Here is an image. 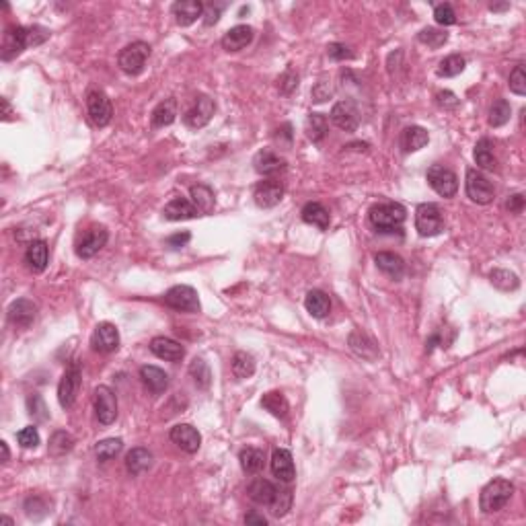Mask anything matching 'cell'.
I'll return each instance as SVG.
<instances>
[{
	"mask_svg": "<svg viewBox=\"0 0 526 526\" xmlns=\"http://www.w3.org/2000/svg\"><path fill=\"white\" fill-rule=\"evenodd\" d=\"M415 230L422 237H436L444 230L442 210L436 204H420L415 208Z\"/></svg>",
	"mask_w": 526,
	"mask_h": 526,
	"instance_id": "5",
	"label": "cell"
},
{
	"mask_svg": "<svg viewBox=\"0 0 526 526\" xmlns=\"http://www.w3.org/2000/svg\"><path fill=\"white\" fill-rule=\"evenodd\" d=\"M27 411H29V415H31L35 422H45V420L49 417V411H47V405H45L44 397L38 393L27 397Z\"/></svg>",
	"mask_w": 526,
	"mask_h": 526,
	"instance_id": "49",
	"label": "cell"
},
{
	"mask_svg": "<svg viewBox=\"0 0 526 526\" xmlns=\"http://www.w3.org/2000/svg\"><path fill=\"white\" fill-rule=\"evenodd\" d=\"M253 198H255V204L260 208H273L282 202L284 198V185L276 179H269V181H263L255 187L253 191Z\"/></svg>",
	"mask_w": 526,
	"mask_h": 526,
	"instance_id": "18",
	"label": "cell"
},
{
	"mask_svg": "<svg viewBox=\"0 0 526 526\" xmlns=\"http://www.w3.org/2000/svg\"><path fill=\"white\" fill-rule=\"evenodd\" d=\"M327 130H329V122L323 113H310L307 118V124H305V132H307L308 140L312 142H321L325 136H327Z\"/></svg>",
	"mask_w": 526,
	"mask_h": 526,
	"instance_id": "41",
	"label": "cell"
},
{
	"mask_svg": "<svg viewBox=\"0 0 526 526\" xmlns=\"http://www.w3.org/2000/svg\"><path fill=\"white\" fill-rule=\"evenodd\" d=\"M430 142V134L422 126H407L401 132V148L403 152H417Z\"/></svg>",
	"mask_w": 526,
	"mask_h": 526,
	"instance_id": "27",
	"label": "cell"
},
{
	"mask_svg": "<svg viewBox=\"0 0 526 526\" xmlns=\"http://www.w3.org/2000/svg\"><path fill=\"white\" fill-rule=\"evenodd\" d=\"M107 239H109V232L105 226H90L77 245V255L81 260L95 257L107 245Z\"/></svg>",
	"mask_w": 526,
	"mask_h": 526,
	"instance_id": "13",
	"label": "cell"
},
{
	"mask_svg": "<svg viewBox=\"0 0 526 526\" xmlns=\"http://www.w3.org/2000/svg\"><path fill=\"white\" fill-rule=\"evenodd\" d=\"M374 262H376V267H378L383 273H387V276L393 278V280L403 278V273H405V262H403V257L397 255V253L381 251V253L374 255Z\"/></svg>",
	"mask_w": 526,
	"mask_h": 526,
	"instance_id": "29",
	"label": "cell"
},
{
	"mask_svg": "<svg viewBox=\"0 0 526 526\" xmlns=\"http://www.w3.org/2000/svg\"><path fill=\"white\" fill-rule=\"evenodd\" d=\"M72 446H74V438H72L68 432L58 430V432H54V434H51L47 450H49V454H51V456H64L66 452H70V450H72Z\"/></svg>",
	"mask_w": 526,
	"mask_h": 526,
	"instance_id": "44",
	"label": "cell"
},
{
	"mask_svg": "<svg viewBox=\"0 0 526 526\" xmlns=\"http://www.w3.org/2000/svg\"><path fill=\"white\" fill-rule=\"evenodd\" d=\"M140 378L144 383V387L154 394L165 393L169 389V376L165 370H161L159 366H142L140 368Z\"/></svg>",
	"mask_w": 526,
	"mask_h": 526,
	"instance_id": "25",
	"label": "cell"
},
{
	"mask_svg": "<svg viewBox=\"0 0 526 526\" xmlns=\"http://www.w3.org/2000/svg\"><path fill=\"white\" fill-rule=\"evenodd\" d=\"M510 115H512V107L506 99H497L491 109H489V126L493 128H502L504 124L510 122Z\"/></svg>",
	"mask_w": 526,
	"mask_h": 526,
	"instance_id": "45",
	"label": "cell"
},
{
	"mask_svg": "<svg viewBox=\"0 0 526 526\" xmlns=\"http://www.w3.org/2000/svg\"><path fill=\"white\" fill-rule=\"evenodd\" d=\"M305 307L314 319H325L331 312V301L323 290H310L305 298Z\"/></svg>",
	"mask_w": 526,
	"mask_h": 526,
	"instance_id": "34",
	"label": "cell"
},
{
	"mask_svg": "<svg viewBox=\"0 0 526 526\" xmlns=\"http://www.w3.org/2000/svg\"><path fill=\"white\" fill-rule=\"evenodd\" d=\"M331 122L340 128V130L353 132L358 126H360V113L356 109V103L353 101H340L333 105L331 109Z\"/></svg>",
	"mask_w": 526,
	"mask_h": 526,
	"instance_id": "15",
	"label": "cell"
},
{
	"mask_svg": "<svg viewBox=\"0 0 526 526\" xmlns=\"http://www.w3.org/2000/svg\"><path fill=\"white\" fill-rule=\"evenodd\" d=\"M245 523H247V525L265 526V525H267V518H265V516H262V514H255V512H251V514H247V516H245Z\"/></svg>",
	"mask_w": 526,
	"mask_h": 526,
	"instance_id": "60",
	"label": "cell"
},
{
	"mask_svg": "<svg viewBox=\"0 0 526 526\" xmlns=\"http://www.w3.org/2000/svg\"><path fill=\"white\" fill-rule=\"evenodd\" d=\"M152 467V452L146 448H132L126 456V469L130 475H142Z\"/></svg>",
	"mask_w": 526,
	"mask_h": 526,
	"instance_id": "31",
	"label": "cell"
},
{
	"mask_svg": "<svg viewBox=\"0 0 526 526\" xmlns=\"http://www.w3.org/2000/svg\"><path fill=\"white\" fill-rule=\"evenodd\" d=\"M87 111L90 122L97 126V128H105L111 118H113V107H111V101L109 97L103 93V90H90L87 97Z\"/></svg>",
	"mask_w": 526,
	"mask_h": 526,
	"instance_id": "7",
	"label": "cell"
},
{
	"mask_svg": "<svg viewBox=\"0 0 526 526\" xmlns=\"http://www.w3.org/2000/svg\"><path fill=\"white\" fill-rule=\"evenodd\" d=\"M467 66V60L461 56V54H452V56H446L438 66V77H444V79H450V77H456L465 70Z\"/></svg>",
	"mask_w": 526,
	"mask_h": 526,
	"instance_id": "46",
	"label": "cell"
},
{
	"mask_svg": "<svg viewBox=\"0 0 526 526\" xmlns=\"http://www.w3.org/2000/svg\"><path fill=\"white\" fill-rule=\"evenodd\" d=\"M327 54H329V58L335 60V62L351 60V58H353V54H351L350 47L346 44H329L327 45Z\"/></svg>",
	"mask_w": 526,
	"mask_h": 526,
	"instance_id": "54",
	"label": "cell"
},
{
	"mask_svg": "<svg viewBox=\"0 0 526 526\" xmlns=\"http://www.w3.org/2000/svg\"><path fill=\"white\" fill-rule=\"evenodd\" d=\"M489 8H491L493 13H500V10H508L510 4H508V2H504V4H489Z\"/></svg>",
	"mask_w": 526,
	"mask_h": 526,
	"instance_id": "63",
	"label": "cell"
},
{
	"mask_svg": "<svg viewBox=\"0 0 526 526\" xmlns=\"http://www.w3.org/2000/svg\"><path fill=\"white\" fill-rule=\"evenodd\" d=\"M239 461H241V467L247 475H255L263 469V461H265V454L260 448H253V446H247L241 450L239 454Z\"/></svg>",
	"mask_w": 526,
	"mask_h": 526,
	"instance_id": "36",
	"label": "cell"
},
{
	"mask_svg": "<svg viewBox=\"0 0 526 526\" xmlns=\"http://www.w3.org/2000/svg\"><path fill=\"white\" fill-rule=\"evenodd\" d=\"M81 368L79 364H72L66 368L64 376L60 378V385H58V401L64 409H70L77 401V394H79V389H81Z\"/></svg>",
	"mask_w": 526,
	"mask_h": 526,
	"instance_id": "11",
	"label": "cell"
},
{
	"mask_svg": "<svg viewBox=\"0 0 526 526\" xmlns=\"http://www.w3.org/2000/svg\"><path fill=\"white\" fill-rule=\"evenodd\" d=\"M189 376L193 378L198 389H208L212 385V370L206 364V360H202V358H196L189 364Z\"/></svg>",
	"mask_w": 526,
	"mask_h": 526,
	"instance_id": "40",
	"label": "cell"
},
{
	"mask_svg": "<svg viewBox=\"0 0 526 526\" xmlns=\"http://www.w3.org/2000/svg\"><path fill=\"white\" fill-rule=\"evenodd\" d=\"M148 58H150V45L146 42H134L120 51L118 66L122 68V72H126L130 77H138L144 70Z\"/></svg>",
	"mask_w": 526,
	"mask_h": 526,
	"instance_id": "4",
	"label": "cell"
},
{
	"mask_svg": "<svg viewBox=\"0 0 526 526\" xmlns=\"http://www.w3.org/2000/svg\"><path fill=\"white\" fill-rule=\"evenodd\" d=\"M95 413L103 426H111L118 417V397L105 385L95 389Z\"/></svg>",
	"mask_w": 526,
	"mask_h": 526,
	"instance_id": "9",
	"label": "cell"
},
{
	"mask_svg": "<svg viewBox=\"0 0 526 526\" xmlns=\"http://www.w3.org/2000/svg\"><path fill=\"white\" fill-rule=\"evenodd\" d=\"M150 351L161 358V360H167V362H181L183 356H185V348L175 342V340H169V337H154L150 342Z\"/></svg>",
	"mask_w": 526,
	"mask_h": 526,
	"instance_id": "23",
	"label": "cell"
},
{
	"mask_svg": "<svg viewBox=\"0 0 526 526\" xmlns=\"http://www.w3.org/2000/svg\"><path fill=\"white\" fill-rule=\"evenodd\" d=\"M269 508H271V514H273V516H278V518L286 516L288 510L292 508V491H290L288 487L278 489L276 495H273V500H271V504H269Z\"/></svg>",
	"mask_w": 526,
	"mask_h": 526,
	"instance_id": "47",
	"label": "cell"
},
{
	"mask_svg": "<svg viewBox=\"0 0 526 526\" xmlns=\"http://www.w3.org/2000/svg\"><path fill=\"white\" fill-rule=\"evenodd\" d=\"M214 111H216V103L214 99H210L208 95H202L193 101V105L185 111L183 115V122L185 126L193 128V130H200L204 126L210 124V120L214 118Z\"/></svg>",
	"mask_w": 526,
	"mask_h": 526,
	"instance_id": "6",
	"label": "cell"
},
{
	"mask_svg": "<svg viewBox=\"0 0 526 526\" xmlns=\"http://www.w3.org/2000/svg\"><path fill=\"white\" fill-rule=\"evenodd\" d=\"M163 214H165V218L167 220L179 222V220H191L196 218V216H200V210H198L189 200H185V198H175V200H171V202L165 206Z\"/></svg>",
	"mask_w": 526,
	"mask_h": 526,
	"instance_id": "28",
	"label": "cell"
},
{
	"mask_svg": "<svg viewBox=\"0 0 526 526\" xmlns=\"http://www.w3.org/2000/svg\"><path fill=\"white\" fill-rule=\"evenodd\" d=\"M331 95H333V88H331L329 83H325V81L317 83V87L312 88V101H314V103H323V101H327Z\"/></svg>",
	"mask_w": 526,
	"mask_h": 526,
	"instance_id": "56",
	"label": "cell"
},
{
	"mask_svg": "<svg viewBox=\"0 0 526 526\" xmlns=\"http://www.w3.org/2000/svg\"><path fill=\"white\" fill-rule=\"evenodd\" d=\"M405 218H407V210H405L401 204H394V202L376 204V206H372L370 212H368L370 224H372L378 232H394V230H401Z\"/></svg>",
	"mask_w": 526,
	"mask_h": 526,
	"instance_id": "2",
	"label": "cell"
},
{
	"mask_svg": "<svg viewBox=\"0 0 526 526\" xmlns=\"http://www.w3.org/2000/svg\"><path fill=\"white\" fill-rule=\"evenodd\" d=\"M0 448H2V463H6L10 459V452H8V444L6 442H0Z\"/></svg>",
	"mask_w": 526,
	"mask_h": 526,
	"instance_id": "62",
	"label": "cell"
},
{
	"mask_svg": "<svg viewBox=\"0 0 526 526\" xmlns=\"http://www.w3.org/2000/svg\"><path fill=\"white\" fill-rule=\"evenodd\" d=\"M47 38H49V31L44 27L13 25L4 31V38H2V60L8 62V60L17 58L19 54H23L25 47L44 44Z\"/></svg>",
	"mask_w": 526,
	"mask_h": 526,
	"instance_id": "1",
	"label": "cell"
},
{
	"mask_svg": "<svg viewBox=\"0 0 526 526\" xmlns=\"http://www.w3.org/2000/svg\"><path fill=\"white\" fill-rule=\"evenodd\" d=\"M177 118V101L173 97L161 101L154 109H152V115H150V122H152V128H167L175 122Z\"/></svg>",
	"mask_w": 526,
	"mask_h": 526,
	"instance_id": "30",
	"label": "cell"
},
{
	"mask_svg": "<svg viewBox=\"0 0 526 526\" xmlns=\"http://www.w3.org/2000/svg\"><path fill=\"white\" fill-rule=\"evenodd\" d=\"M90 346L95 351L111 353L120 348V331L113 323H99L90 335Z\"/></svg>",
	"mask_w": 526,
	"mask_h": 526,
	"instance_id": "14",
	"label": "cell"
},
{
	"mask_svg": "<svg viewBox=\"0 0 526 526\" xmlns=\"http://www.w3.org/2000/svg\"><path fill=\"white\" fill-rule=\"evenodd\" d=\"M510 90L514 95H520L525 97L526 95V72H525V64H516V68L512 70L510 74Z\"/></svg>",
	"mask_w": 526,
	"mask_h": 526,
	"instance_id": "50",
	"label": "cell"
},
{
	"mask_svg": "<svg viewBox=\"0 0 526 526\" xmlns=\"http://www.w3.org/2000/svg\"><path fill=\"white\" fill-rule=\"evenodd\" d=\"M122 448H124V442L120 438H105L101 440V442H97L95 456H97L99 463H107V461L115 459L122 452Z\"/></svg>",
	"mask_w": 526,
	"mask_h": 526,
	"instance_id": "43",
	"label": "cell"
},
{
	"mask_svg": "<svg viewBox=\"0 0 526 526\" xmlns=\"http://www.w3.org/2000/svg\"><path fill=\"white\" fill-rule=\"evenodd\" d=\"M428 183H430V187L442 196V198H452L456 191H459V179L456 175L448 169V167H444V165H432L430 169H428Z\"/></svg>",
	"mask_w": 526,
	"mask_h": 526,
	"instance_id": "12",
	"label": "cell"
},
{
	"mask_svg": "<svg viewBox=\"0 0 526 526\" xmlns=\"http://www.w3.org/2000/svg\"><path fill=\"white\" fill-rule=\"evenodd\" d=\"M276 491H278V487L271 481H267V479H255V481L249 483V487H247L249 497L255 504H260V506H269L271 500H273V495H276Z\"/></svg>",
	"mask_w": 526,
	"mask_h": 526,
	"instance_id": "35",
	"label": "cell"
},
{
	"mask_svg": "<svg viewBox=\"0 0 526 526\" xmlns=\"http://www.w3.org/2000/svg\"><path fill=\"white\" fill-rule=\"evenodd\" d=\"M348 344H350V350L353 351L356 356H360L362 360L372 362V360H376V358L381 356L376 342H374L366 331H362V329L351 331L350 337H348Z\"/></svg>",
	"mask_w": 526,
	"mask_h": 526,
	"instance_id": "20",
	"label": "cell"
},
{
	"mask_svg": "<svg viewBox=\"0 0 526 526\" xmlns=\"http://www.w3.org/2000/svg\"><path fill=\"white\" fill-rule=\"evenodd\" d=\"M467 196L471 198V202L475 204H481V206H487L493 202V185L487 177L483 175L481 171L477 169H469L467 171Z\"/></svg>",
	"mask_w": 526,
	"mask_h": 526,
	"instance_id": "10",
	"label": "cell"
},
{
	"mask_svg": "<svg viewBox=\"0 0 526 526\" xmlns=\"http://www.w3.org/2000/svg\"><path fill=\"white\" fill-rule=\"evenodd\" d=\"M301 214H303V220H305L307 224L317 226L319 230H327L329 224H331L329 210H327L323 204H319V202H308V204H305V208H303Z\"/></svg>",
	"mask_w": 526,
	"mask_h": 526,
	"instance_id": "32",
	"label": "cell"
},
{
	"mask_svg": "<svg viewBox=\"0 0 526 526\" xmlns=\"http://www.w3.org/2000/svg\"><path fill=\"white\" fill-rule=\"evenodd\" d=\"M17 442H19L23 448H35V446L40 444V432H38V428H33V426L23 428V430L17 434Z\"/></svg>",
	"mask_w": 526,
	"mask_h": 526,
	"instance_id": "52",
	"label": "cell"
},
{
	"mask_svg": "<svg viewBox=\"0 0 526 526\" xmlns=\"http://www.w3.org/2000/svg\"><path fill=\"white\" fill-rule=\"evenodd\" d=\"M253 167L260 175L273 177L286 169V161L273 154L271 150H260L253 159Z\"/></svg>",
	"mask_w": 526,
	"mask_h": 526,
	"instance_id": "24",
	"label": "cell"
},
{
	"mask_svg": "<svg viewBox=\"0 0 526 526\" xmlns=\"http://www.w3.org/2000/svg\"><path fill=\"white\" fill-rule=\"evenodd\" d=\"M47 260H49V249H47V243L45 241H31L27 245V251H25V263L31 271L35 273H42L45 267H47Z\"/></svg>",
	"mask_w": 526,
	"mask_h": 526,
	"instance_id": "26",
	"label": "cell"
},
{
	"mask_svg": "<svg viewBox=\"0 0 526 526\" xmlns=\"http://www.w3.org/2000/svg\"><path fill=\"white\" fill-rule=\"evenodd\" d=\"M434 19H436L438 25L448 27V25H454V23H456V13H454V8H452L448 2H444V4H438V6L434 8Z\"/></svg>",
	"mask_w": 526,
	"mask_h": 526,
	"instance_id": "51",
	"label": "cell"
},
{
	"mask_svg": "<svg viewBox=\"0 0 526 526\" xmlns=\"http://www.w3.org/2000/svg\"><path fill=\"white\" fill-rule=\"evenodd\" d=\"M262 407L265 411H269L271 415H276V417H286L288 409H290L286 397L280 393V391H269V393L263 394Z\"/></svg>",
	"mask_w": 526,
	"mask_h": 526,
	"instance_id": "37",
	"label": "cell"
},
{
	"mask_svg": "<svg viewBox=\"0 0 526 526\" xmlns=\"http://www.w3.org/2000/svg\"><path fill=\"white\" fill-rule=\"evenodd\" d=\"M489 280L491 284L497 288V290H504V292H510V290H516L520 286V280L514 271L510 269H493L489 273Z\"/></svg>",
	"mask_w": 526,
	"mask_h": 526,
	"instance_id": "42",
	"label": "cell"
},
{
	"mask_svg": "<svg viewBox=\"0 0 526 526\" xmlns=\"http://www.w3.org/2000/svg\"><path fill=\"white\" fill-rule=\"evenodd\" d=\"M506 208L512 212V214H520L525 210V196L523 193H514L508 202H506Z\"/></svg>",
	"mask_w": 526,
	"mask_h": 526,
	"instance_id": "59",
	"label": "cell"
},
{
	"mask_svg": "<svg viewBox=\"0 0 526 526\" xmlns=\"http://www.w3.org/2000/svg\"><path fill=\"white\" fill-rule=\"evenodd\" d=\"M171 10L179 27H189L204 15V4L200 0H177Z\"/></svg>",
	"mask_w": 526,
	"mask_h": 526,
	"instance_id": "21",
	"label": "cell"
},
{
	"mask_svg": "<svg viewBox=\"0 0 526 526\" xmlns=\"http://www.w3.org/2000/svg\"><path fill=\"white\" fill-rule=\"evenodd\" d=\"M189 196H191V204L200 210V214H210V212H214L216 198H214V191H212L208 185H193V187L189 189Z\"/></svg>",
	"mask_w": 526,
	"mask_h": 526,
	"instance_id": "33",
	"label": "cell"
},
{
	"mask_svg": "<svg viewBox=\"0 0 526 526\" xmlns=\"http://www.w3.org/2000/svg\"><path fill=\"white\" fill-rule=\"evenodd\" d=\"M253 35H255L253 27H249V25H237V27H232V29H228L224 33V38H222L220 44H222V47L226 51H241V49H245L247 45L253 42Z\"/></svg>",
	"mask_w": 526,
	"mask_h": 526,
	"instance_id": "22",
	"label": "cell"
},
{
	"mask_svg": "<svg viewBox=\"0 0 526 526\" xmlns=\"http://www.w3.org/2000/svg\"><path fill=\"white\" fill-rule=\"evenodd\" d=\"M2 120H4V122L10 120V105H8L6 99H2Z\"/></svg>",
	"mask_w": 526,
	"mask_h": 526,
	"instance_id": "61",
	"label": "cell"
},
{
	"mask_svg": "<svg viewBox=\"0 0 526 526\" xmlns=\"http://www.w3.org/2000/svg\"><path fill=\"white\" fill-rule=\"evenodd\" d=\"M417 40L424 45L432 47V49H438L442 45L448 42V33L446 31H440V29H434V27H426L420 31Z\"/></svg>",
	"mask_w": 526,
	"mask_h": 526,
	"instance_id": "48",
	"label": "cell"
},
{
	"mask_svg": "<svg viewBox=\"0 0 526 526\" xmlns=\"http://www.w3.org/2000/svg\"><path fill=\"white\" fill-rule=\"evenodd\" d=\"M38 317V305L29 298H17L10 307H8V321L21 329L31 327V323Z\"/></svg>",
	"mask_w": 526,
	"mask_h": 526,
	"instance_id": "17",
	"label": "cell"
},
{
	"mask_svg": "<svg viewBox=\"0 0 526 526\" xmlns=\"http://www.w3.org/2000/svg\"><path fill=\"white\" fill-rule=\"evenodd\" d=\"M436 103H438L442 109H456L459 107V99L450 90H440V93H436Z\"/></svg>",
	"mask_w": 526,
	"mask_h": 526,
	"instance_id": "55",
	"label": "cell"
},
{
	"mask_svg": "<svg viewBox=\"0 0 526 526\" xmlns=\"http://www.w3.org/2000/svg\"><path fill=\"white\" fill-rule=\"evenodd\" d=\"M220 10H222L220 4H206V6H204V23H206L208 27H212V25L218 23Z\"/></svg>",
	"mask_w": 526,
	"mask_h": 526,
	"instance_id": "57",
	"label": "cell"
},
{
	"mask_svg": "<svg viewBox=\"0 0 526 526\" xmlns=\"http://www.w3.org/2000/svg\"><path fill=\"white\" fill-rule=\"evenodd\" d=\"M296 88H298V74H296L292 68H288V70L280 77V90H282L284 95H292Z\"/></svg>",
	"mask_w": 526,
	"mask_h": 526,
	"instance_id": "53",
	"label": "cell"
},
{
	"mask_svg": "<svg viewBox=\"0 0 526 526\" xmlns=\"http://www.w3.org/2000/svg\"><path fill=\"white\" fill-rule=\"evenodd\" d=\"M253 372H255V360H253V356L247 353V351H237L232 356V374L237 378L245 381V378H251Z\"/></svg>",
	"mask_w": 526,
	"mask_h": 526,
	"instance_id": "39",
	"label": "cell"
},
{
	"mask_svg": "<svg viewBox=\"0 0 526 526\" xmlns=\"http://www.w3.org/2000/svg\"><path fill=\"white\" fill-rule=\"evenodd\" d=\"M271 473L282 483L294 481L296 469H294V461H292L290 450H286V448H276L273 450V454H271Z\"/></svg>",
	"mask_w": 526,
	"mask_h": 526,
	"instance_id": "19",
	"label": "cell"
},
{
	"mask_svg": "<svg viewBox=\"0 0 526 526\" xmlns=\"http://www.w3.org/2000/svg\"><path fill=\"white\" fill-rule=\"evenodd\" d=\"M512 495H514V485L512 483L508 481V479H493V481H489L481 489L479 508H481L483 514L500 512L510 502Z\"/></svg>",
	"mask_w": 526,
	"mask_h": 526,
	"instance_id": "3",
	"label": "cell"
},
{
	"mask_svg": "<svg viewBox=\"0 0 526 526\" xmlns=\"http://www.w3.org/2000/svg\"><path fill=\"white\" fill-rule=\"evenodd\" d=\"M171 440H173V444H177L187 454L198 452L200 446H202V436L191 424H177V426H173L171 428Z\"/></svg>",
	"mask_w": 526,
	"mask_h": 526,
	"instance_id": "16",
	"label": "cell"
},
{
	"mask_svg": "<svg viewBox=\"0 0 526 526\" xmlns=\"http://www.w3.org/2000/svg\"><path fill=\"white\" fill-rule=\"evenodd\" d=\"M165 305L179 312H200V298L191 286H173L165 294Z\"/></svg>",
	"mask_w": 526,
	"mask_h": 526,
	"instance_id": "8",
	"label": "cell"
},
{
	"mask_svg": "<svg viewBox=\"0 0 526 526\" xmlns=\"http://www.w3.org/2000/svg\"><path fill=\"white\" fill-rule=\"evenodd\" d=\"M191 241V234L185 230V232H177V234H171L169 239H167V245L169 247H173V249H181V247H185L187 243Z\"/></svg>",
	"mask_w": 526,
	"mask_h": 526,
	"instance_id": "58",
	"label": "cell"
},
{
	"mask_svg": "<svg viewBox=\"0 0 526 526\" xmlns=\"http://www.w3.org/2000/svg\"><path fill=\"white\" fill-rule=\"evenodd\" d=\"M473 157H475L477 167H481V169L493 171V169L497 167V161H495V157H493V144H491V140H487V138H481V140L475 144Z\"/></svg>",
	"mask_w": 526,
	"mask_h": 526,
	"instance_id": "38",
	"label": "cell"
}]
</instances>
